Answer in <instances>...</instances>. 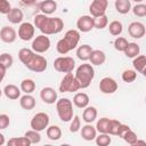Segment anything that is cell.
Listing matches in <instances>:
<instances>
[{"mask_svg":"<svg viewBox=\"0 0 146 146\" xmlns=\"http://www.w3.org/2000/svg\"><path fill=\"white\" fill-rule=\"evenodd\" d=\"M34 27H36L42 34L52 35L58 34L64 29V22L59 17H49L44 14H38L34 16Z\"/></svg>","mask_w":146,"mask_h":146,"instance_id":"1","label":"cell"},{"mask_svg":"<svg viewBox=\"0 0 146 146\" xmlns=\"http://www.w3.org/2000/svg\"><path fill=\"white\" fill-rule=\"evenodd\" d=\"M80 32L78 30H68L64 34V38L58 40L56 44V50L60 55H66L71 50L78 47L80 42Z\"/></svg>","mask_w":146,"mask_h":146,"instance_id":"2","label":"cell"},{"mask_svg":"<svg viewBox=\"0 0 146 146\" xmlns=\"http://www.w3.org/2000/svg\"><path fill=\"white\" fill-rule=\"evenodd\" d=\"M74 76L76 78V80H78V82L80 84V89L88 88L91 84V82H92V80L95 78L94 66L91 64H87V63L81 64L80 66L76 67Z\"/></svg>","mask_w":146,"mask_h":146,"instance_id":"3","label":"cell"},{"mask_svg":"<svg viewBox=\"0 0 146 146\" xmlns=\"http://www.w3.org/2000/svg\"><path fill=\"white\" fill-rule=\"evenodd\" d=\"M58 117L63 122H70L73 117V103L68 98H60L56 102Z\"/></svg>","mask_w":146,"mask_h":146,"instance_id":"4","label":"cell"},{"mask_svg":"<svg viewBox=\"0 0 146 146\" xmlns=\"http://www.w3.org/2000/svg\"><path fill=\"white\" fill-rule=\"evenodd\" d=\"M54 68L60 73H70L75 68V60L70 56H59L54 60Z\"/></svg>","mask_w":146,"mask_h":146,"instance_id":"5","label":"cell"},{"mask_svg":"<svg viewBox=\"0 0 146 146\" xmlns=\"http://www.w3.org/2000/svg\"><path fill=\"white\" fill-rule=\"evenodd\" d=\"M80 89V84L72 72L65 73L59 84V92H75Z\"/></svg>","mask_w":146,"mask_h":146,"instance_id":"6","label":"cell"},{"mask_svg":"<svg viewBox=\"0 0 146 146\" xmlns=\"http://www.w3.org/2000/svg\"><path fill=\"white\" fill-rule=\"evenodd\" d=\"M49 122H50V117H49V115L47 113H44V112H38L31 119L30 125H31V128L33 130H36V131L41 132V131H43V130L47 129V127L49 125Z\"/></svg>","mask_w":146,"mask_h":146,"instance_id":"7","label":"cell"},{"mask_svg":"<svg viewBox=\"0 0 146 146\" xmlns=\"http://www.w3.org/2000/svg\"><path fill=\"white\" fill-rule=\"evenodd\" d=\"M50 46H51L50 39L46 34H40L33 39L31 49L36 54H43V52L49 50Z\"/></svg>","mask_w":146,"mask_h":146,"instance_id":"8","label":"cell"},{"mask_svg":"<svg viewBox=\"0 0 146 146\" xmlns=\"http://www.w3.org/2000/svg\"><path fill=\"white\" fill-rule=\"evenodd\" d=\"M47 59L42 56V55H38L36 52L34 54V56L32 57V59L25 65L30 71L35 72V73H41L43 71H46L47 68Z\"/></svg>","mask_w":146,"mask_h":146,"instance_id":"9","label":"cell"},{"mask_svg":"<svg viewBox=\"0 0 146 146\" xmlns=\"http://www.w3.org/2000/svg\"><path fill=\"white\" fill-rule=\"evenodd\" d=\"M34 33H35V27L32 23H30V22L21 23V25L18 27V38L21 40L30 41L34 38Z\"/></svg>","mask_w":146,"mask_h":146,"instance_id":"10","label":"cell"},{"mask_svg":"<svg viewBox=\"0 0 146 146\" xmlns=\"http://www.w3.org/2000/svg\"><path fill=\"white\" fill-rule=\"evenodd\" d=\"M117 82L110 76H105L99 82V91L105 95H112L117 90Z\"/></svg>","mask_w":146,"mask_h":146,"instance_id":"11","label":"cell"},{"mask_svg":"<svg viewBox=\"0 0 146 146\" xmlns=\"http://www.w3.org/2000/svg\"><path fill=\"white\" fill-rule=\"evenodd\" d=\"M107 6H108V1L107 0H92V2L89 6L90 16L98 17V16L105 15Z\"/></svg>","mask_w":146,"mask_h":146,"instance_id":"12","label":"cell"},{"mask_svg":"<svg viewBox=\"0 0 146 146\" xmlns=\"http://www.w3.org/2000/svg\"><path fill=\"white\" fill-rule=\"evenodd\" d=\"M76 27H78L79 32H82V33L90 32L92 29H95L94 27V17L90 15L80 16L76 21Z\"/></svg>","mask_w":146,"mask_h":146,"instance_id":"13","label":"cell"},{"mask_svg":"<svg viewBox=\"0 0 146 146\" xmlns=\"http://www.w3.org/2000/svg\"><path fill=\"white\" fill-rule=\"evenodd\" d=\"M128 33L133 39H141L146 33L145 25L140 22H132L128 26Z\"/></svg>","mask_w":146,"mask_h":146,"instance_id":"14","label":"cell"},{"mask_svg":"<svg viewBox=\"0 0 146 146\" xmlns=\"http://www.w3.org/2000/svg\"><path fill=\"white\" fill-rule=\"evenodd\" d=\"M40 98L46 104H49V105L55 104L57 102V99H58L57 91L51 87H44L40 91Z\"/></svg>","mask_w":146,"mask_h":146,"instance_id":"15","label":"cell"},{"mask_svg":"<svg viewBox=\"0 0 146 146\" xmlns=\"http://www.w3.org/2000/svg\"><path fill=\"white\" fill-rule=\"evenodd\" d=\"M0 39L5 43H13L17 39V32L11 26H3L0 30Z\"/></svg>","mask_w":146,"mask_h":146,"instance_id":"16","label":"cell"},{"mask_svg":"<svg viewBox=\"0 0 146 146\" xmlns=\"http://www.w3.org/2000/svg\"><path fill=\"white\" fill-rule=\"evenodd\" d=\"M89 60H90V64L94 66H99V65H103L106 60V54L103 51V50H99V49H92L91 54H90V57H89Z\"/></svg>","mask_w":146,"mask_h":146,"instance_id":"17","label":"cell"},{"mask_svg":"<svg viewBox=\"0 0 146 146\" xmlns=\"http://www.w3.org/2000/svg\"><path fill=\"white\" fill-rule=\"evenodd\" d=\"M80 132H81V137L87 141L95 140V138L97 136V130L91 123H87L86 125L81 127Z\"/></svg>","mask_w":146,"mask_h":146,"instance_id":"18","label":"cell"},{"mask_svg":"<svg viewBox=\"0 0 146 146\" xmlns=\"http://www.w3.org/2000/svg\"><path fill=\"white\" fill-rule=\"evenodd\" d=\"M6 16H7V21L11 24H19V23H22V21L24 18L23 11L17 7L11 8Z\"/></svg>","mask_w":146,"mask_h":146,"instance_id":"19","label":"cell"},{"mask_svg":"<svg viewBox=\"0 0 146 146\" xmlns=\"http://www.w3.org/2000/svg\"><path fill=\"white\" fill-rule=\"evenodd\" d=\"M3 95L8 98V99H11V100H15V99H18L21 97V88H18L17 86L15 84H7L5 88H3Z\"/></svg>","mask_w":146,"mask_h":146,"instance_id":"20","label":"cell"},{"mask_svg":"<svg viewBox=\"0 0 146 146\" xmlns=\"http://www.w3.org/2000/svg\"><path fill=\"white\" fill-rule=\"evenodd\" d=\"M35 98L31 94H25L24 96L19 97V105L25 111H31L35 107Z\"/></svg>","mask_w":146,"mask_h":146,"instance_id":"21","label":"cell"},{"mask_svg":"<svg viewBox=\"0 0 146 146\" xmlns=\"http://www.w3.org/2000/svg\"><path fill=\"white\" fill-rule=\"evenodd\" d=\"M39 9L44 15H51L57 10V2L55 0H44L39 5Z\"/></svg>","mask_w":146,"mask_h":146,"instance_id":"22","label":"cell"},{"mask_svg":"<svg viewBox=\"0 0 146 146\" xmlns=\"http://www.w3.org/2000/svg\"><path fill=\"white\" fill-rule=\"evenodd\" d=\"M89 96L86 92H76L73 97V104L78 107V108H84L89 105Z\"/></svg>","mask_w":146,"mask_h":146,"instance_id":"23","label":"cell"},{"mask_svg":"<svg viewBox=\"0 0 146 146\" xmlns=\"http://www.w3.org/2000/svg\"><path fill=\"white\" fill-rule=\"evenodd\" d=\"M97 115H98L97 108L95 106H89L88 105L87 107H84V111L82 113V120L86 123H92L97 119Z\"/></svg>","mask_w":146,"mask_h":146,"instance_id":"24","label":"cell"},{"mask_svg":"<svg viewBox=\"0 0 146 146\" xmlns=\"http://www.w3.org/2000/svg\"><path fill=\"white\" fill-rule=\"evenodd\" d=\"M91 51H92V48L89 44L79 46L76 48V57L80 60H82V62H87V60H89V57H90Z\"/></svg>","mask_w":146,"mask_h":146,"instance_id":"25","label":"cell"},{"mask_svg":"<svg viewBox=\"0 0 146 146\" xmlns=\"http://www.w3.org/2000/svg\"><path fill=\"white\" fill-rule=\"evenodd\" d=\"M132 66H133L136 72H139V73L145 75L146 74L145 73V67H146V57H145V55H138V56L133 57Z\"/></svg>","mask_w":146,"mask_h":146,"instance_id":"26","label":"cell"},{"mask_svg":"<svg viewBox=\"0 0 146 146\" xmlns=\"http://www.w3.org/2000/svg\"><path fill=\"white\" fill-rule=\"evenodd\" d=\"M46 133L48 139L56 141L62 138V129L58 125H48L46 129Z\"/></svg>","mask_w":146,"mask_h":146,"instance_id":"27","label":"cell"},{"mask_svg":"<svg viewBox=\"0 0 146 146\" xmlns=\"http://www.w3.org/2000/svg\"><path fill=\"white\" fill-rule=\"evenodd\" d=\"M114 6H115L116 11L121 15H125L131 10V1L130 0H115Z\"/></svg>","mask_w":146,"mask_h":146,"instance_id":"28","label":"cell"},{"mask_svg":"<svg viewBox=\"0 0 146 146\" xmlns=\"http://www.w3.org/2000/svg\"><path fill=\"white\" fill-rule=\"evenodd\" d=\"M123 52L128 58H133L140 54V47L136 42H129Z\"/></svg>","mask_w":146,"mask_h":146,"instance_id":"29","label":"cell"},{"mask_svg":"<svg viewBox=\"0 0 146 146\" xmlns=\"http://www.w3.org/2000/svg\"><path fill=\"white\" fill-rule=\"evenodd\" d=\"M34 51L32 50V49H29V48H22L19 51H18V58H19V60L24 64V65H26L31 59H32V57L34 56Z\"/></svg>","mask_w":146,"mask_h":146,"instance_id":"30","label":"cell"},{"mask_svg":"<svg viewBox=\"0 0 146 146\" xmlns=\"http://www.w3.org/2000/svg\"><path fill=\"white\" fill-rule=\"evenodd\" d=\"M35 82L32 79H24L21 82V91H23L24 94H32L35 90Z\"/></svg>","mask_w":146,"mask_h":146,"instance_id":"31","label":"cell"},{"mask_svg":"<svg viewBox=\"0 0 146 146\" xmlns=\"http://www.w3.org/2000/svg\"><path fill=\"white\" fill-rule=\"evenodd\" d=\"M96 130L99 133H108L110 128V119L108 117H100L96 123ZM110 135V133H108Z\"/></svg>","mask_w":146,"mask_h":146,"instance_id":"32","label":"cell"},{"mask_svg":"<svg viewBox=\"0 0 146 146\" xmlns=\"http://www.w3.org/2000/svg\"><path fill=\"white\" fill-rule=\"evenodd\" d=\"M108 31L113 36H119L123 32V25L120 21H112L108 25Z\"/></svg>","mask_w":146,"mask_h":146,"instance_id":"33","label":"cell"},{"mask_svg":"<svg viewBox=\"0 0 146 146\" xmlns=\"http://www.w3.org/2000/svg\"><path fill=\"white\" fill-rule=\"evenodd\" d=\"M8 146H30L31 143L30 140L24 136V137H13L7 141Z\"/></svg>","mask_w":146,"mask_h":146,"instance_id":"34","label":"cell"},{"mask_svg":"<svg viewBox=\"0 0 146 146\" xmlns=\"http://www.w3.org/2000/svg\"><path fill=\"white\" fill-rule=\"evenodd\" d=\"M108 25V18L106 15H102L98 17H94V27L98 30H103Z\"/></svg>","mask_w":146,"mask_h":146,"instance_id":"35","label":"cell"},{"mask_svg":"<svg viewBox=\"0 0 146 146\" xmlns=\"http://www.w3.org/2000/svg\"><path fill=\"white\" fill-rule=\"evenodd\" d=\"M24 136L30 140L31 145H32V144H39V143L41 141V135H40V132L36 131V130L31 129V130L26 131Z\"/></svg>","mask_w":146,"mask_h":146,"instance_id":"36","label":"cell"},{"mask_svg":"<svg viewBox=\"0 0 146 146\" xmlns=\"http://www.w3.org/2000/svg\"><path fill=\"white\" fill-rule=\"evenodd\" d=\"M110 136L111 135L108 133H99L98 136H96L95 141L98 146H108L112 143V138Z\"/></svg>","mask_w":146,"mask_h":146,"instance_id":"37","label":"cell"},{"mask_svg":"<svg viewBox=\"0 0 146 146\" xmlns=\"http://www.w3.org/2000/svg\"><path fill=\"white\" fill-rule=\"evenodd\" d=\"M137 79V72L135 70H124L122 72V80L127 83H131Z\"/></svg>","mask_w":146,"mask_h":146,"instance_id":"38","label":"cell"},{"mask_svg":"<svg viewBox=\"0 0 146 146\" xmlns=\"http://www.w3.org/2000/svg\"><path fill=\"white\" fill-rule=\"evenodd\" d=\"M70 122H71V123H70L68 129H70V131H71L72 133H75V132H78V131L81 129V119H80L79 115H74V116L71 119Z\"/></svg>","mask_w":146,"mask_h":146,"instance_id":"39","label":"cell"},{"mask_svg":"<svg viewBox=\"0 0 146 146\" xmlns=\"http://www.w3.org/2000/svg\"><path fill=\"white\" fill-rule=\"evenodd\" d=\"M131 10H132L133 15L137 17H145L146 16V5L143 2L137 3L136 6L131 7Z\"/></svg>","mask_w":146,"mask_h":146,"instance_id":"40","label":"cell"},{"mask_svg":"<svg viewBox=\"0 0 146 146\" xmlns=\"http://www.w3.org/2000/svg\"><path fill=\"white\" fill-rule=\"evenodd\" d=\"M128 43H129V41L125 38H123V36H116V39L114 40V48L117 51H124V49L128 46Z\"/></svg>","mask_w":146,"mask_h":146,"instance_id":"41","label":"cell"},{"mask_svg":"<svg viewBox=\"0 0 146 146\" xmlns=\"http://www.w3.org/2000/svg\"><path fill=\"white\" fill-rule=\"evenodd\" d=\"M122 139L127 143V144H129V145H135L136 144V141H137V139H138V137H137V135L135 133V131H132L131 129H129L123 136H122Z\"/></svg>","mask_w":146,"mask_h":146,"instance_id":"42","label":"cell"},{"mask_svg":"<svg viewBox=\"0 0 146 146\" xmlns=\"http://www.w3.org/2000/svg\"><path fill=\"white\" fill-rule=\"evenodd\" d=\"M0 63H1L6 68H9V67H11V65H13V63H14V58H13V56H11L10 54H8V52H2V54L0 55Z\"/></svg>","mask_w":146,"mask_h":146,"instance_id":"43","label":"cell"},{"mask_svg":"<svg viewBox=\"0 0 146 146\" xmlns=\"http://www.w3.org/2000/svg\"><path fill=\"white\" fill-rule=\"evenodd\" d=\"M121 124L120 121L115 120V119H110V128H108V133L111 136H116L117 130H119V125Z\"/></svg>","mask_w":146,"mask_h":146,"instance_id":"44","label":"cell"},{"mask_svg":"<svg viewBox=\"0 0 146 146\" xmlns=\"http://www.w3.org/2000/svg\"><path fill=\"white\" fill-rule=\"evenodd\" d=\"M10 9H11V6L8 0H0V14L7 15Z\"/></svg>","mask_w":146,"mask_h":146,"instance_id":"45","label":"cell"},{"mask_svg":"<svg viewBox=\"0 0 146 146\" xmlns=\"http://www.w3.org/2000/svg\"><path fill=\"white\" fill-rule=\"evenodd\" d=\"M10 123V119L7 114H0V130H3L6 128H8Z\"/></svg>","mask_w":146,"mask_h":146,"instance_id":"46","label":"cell"},{"mask_svg":"<svg viewBox=\"0 0 146 146\" xmlns=\"http://www.w3.org/2000/svg\"><path fill=\"white\" fill-rule=\"evenodd\" d=\"M130 129V127L129 125H127V124H123V123H121L120 125H119V130H117V133H116V136H119L120 138H122V136L128 131Z\"/></svg>","mask_w":146,"mask_h":146,"instance_id":"47","label":"cell"},{"mask_svg":"<svg viewBox=\"0 0 146 146\" xmlns=\"http://www.w3.org/2000/svg\"><path fill=\"white\" fill-rule=\"evenodd\" d=\"M6 71H7V68L0 63V83L2 82V80H3L5 76H6Z\"/></svg>","mask_w":146,"mask_h":146,"instance_id":"48","label":"cell"},{"mask_svg":"<svg viewBox=\"0 0 146 146\" xmlns=\"http://www.w3.org/2000/svg\"><path fill=\"white\" fill-rule=\"evenodd\" d=\"M21 1H22L24 5H26V6H30V5H33V3H34L36 0H21Z\"/></svg>","mask_w":146,"mask_h":146,"instance_id":"49","label":"cell"},{"mask_svg":"<svg viewBox=\"0 0 146 146\" xmlns=\"http://www.w3.org/2000/svg\"><path fill=\"white\" fill-rule=\"evenodd\" d=\"M5 144H6L5 136H3V133H1V132H0V146H2V145H5Z\"/></svg>","mask_w":146,"mask_h":146,"instance_id":"50","label":"cell"},{"mask_svg":"<svg viewBox=\"0 0 146 146\" xmlns=\"http://www.w3.org/2000/svg\"><path fill=\"white\" fill-rule=\"evenodd\" d=\"M145 144H146L145 140H139V139H137V141H136V144H135L133 146H136V145H145Z\"/></svg>","mask_w":146,"mask_h":146,"instance_id":"51","label":"cell"},{"mask_svg":"<svg viewBox=\"0 0 146 146\" xmlns=\"http://www.w3.org/2000/svg\"><path fill=\"white\" fill-rule=\"evenodd\" d=\"M130 1H135L136 3H140V2H143L144 0H130Z\"/></svg>","mask_w":146,"mask_h":146,"instance_id":"52","label":"cell"},{"mask_svg":"<svg viewBox=\"0 0 146 146\" xmlns=\"http://www.w3.org/2000/svg\"><path fill=\"white\" fill-rule=\"evenodd\" d=\"M2 94H3V91H2V90H1V89H0V97H1V96H2Z\"/></svg>","mask_w":146,"mask_h":146,"instance_id":"53","label":"cell"}]
</instances>
